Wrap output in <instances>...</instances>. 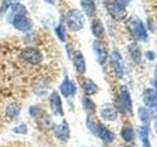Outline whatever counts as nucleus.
Listing matches in <instances>:
<instances>
[{
  "instance_id": "1",
  "label": "nucleus",
  "mask_w": 157,
  "mask_h": 147,
  "mask_svg": "<svg viewBox=\"0 0 157 147\" xmlns=\"http://www.w3.org/2000/svg\"><path fill=\"white\" fill-rule=\"evenodd\" d=\"M86 126L92 134H94L96 136H98L104 142L111 143V142H113L115 139V134L103 125L99 124V123H96L93 120L91 115H88L86 118Z\"/></svg>"
},
{
  "instance_id": "2",
  "label": "nucleus",
  "mask_w": 157,
  "mask_h": 147,
  "mask_svg": "<svg viewBox=\"0 0 157 147\" xmlns=\"http://www.w3.org/2000/svg\"><path fill=\"white\" fill-rule=\"evenodd\" d=\"M66 24L72 32L81 31L85 24V18L82 13L78 9L70 10L66 15Z\"/></svg>"
},
{
  "instance_id": "3",
  "label": "nucleus",
  "mask_w": 157,
  "mask_h": 147,
  "mask_svg": "<svg viewBox=\"0 0 157 147\" xmlns=\"http://www.w3.org/2000/svg\"><path fill=\"white\" fill-rule=\"evenodd\" d=\"M127 28L132 36L140 41L147 40V32L144 23L139 18H132L127 23Z\"/></svg>"
},
{
  "instance_id": "4",
  "label": "nucleus",
  "mask_w": 157,
  "mask_h": 147,
  "mask_svg": "<svg viewBox=\"0 0 157 147\" xmlns=\"http://www.w3.org/2000/svg\"><path fill=\"white\" fill-rule=\"evenodd\" d=\"M105 7L108 13L110 14V16L118 21H122V20L126 19L128 15L124 5L118 0H107L105 2Z\"/></svg>"
},
{
  "instance_id": "5",
  "label": "nucleus",
  "mask_w": 157,
  "mask_h": 147,
  "mask_svg": "<svg viewBox=\"0 0 157 147\" xmlns=\"http://www.w3.org/2000/svg\"><path fill=\"white\" fill-rule=\"evenodd\" d=\"M21 56L25 61L32 64V65H38L43 60L42 53L36 48L26 47L21 51Z\"/></svg>"
},
{
  "instance_id": "6",
  "label": "nucleus",
  "mask_w": 157,
  "mask_h": 147,
  "mask_svg": "<svg viewBox=\"0 0 157 147\" xmlns=\"http://www.w3.org/2000/svg\"><path fill=\"white\" fill-rule=\"evenodd\" d=\"M14 28L22 32H31L33 28V23L31 19H29L26 14H20L13 16V20L11 21Z\"/></svg>"
},
{
  "instance_id": "7",
  "label": "nucleus",
  "mask_w": 157,
  "mask_h": 147,
  "mask_svg": "<svg viewBox=\"0 0 157 147\" xmlns=\"http://www.w3.org/2000/svg\"><path fill=\"white\" fill-rule=\"evenodd\" d=\"M92 49H93V52H94V55L96 57L97 62L99 63L100 65L105 64V62L107 60V57H108L106 43L104 41L100 40V39H97V40L93 41Z\"/></svg>"
},
{
  "instance_id": "8",
  "label": "nucleus",
  "mask_w": 157,
  "mask_h": 147,
  "mask_svg": "<svg viewBox=\"0 0 157 147\" xmlns=\"http://www.w3.org/2000/svg\"><path fill=\"white\" fill-rule=\"evenodd\" d=\"M110 58H111V64L113 70H114L117 77L122 78L124 77V63H123L122 56L117 50H113L111 52Z\"/></svg>"
},
{
  "instance_id": "9",
  "label": "nucleus",
  "mask_w": 157,
  "mask_h": 147,
  "mask_svg": "<svg viewBox=\"0 0 157 147\" xmlns=\"http://www.w3.org/2000/svg\"><path fill=\"white\" fill-rule=\"evenodd\" d=\"M49 105H50V109L54 115L64 116L62 100L57 91H53L50 94V97H49Z\"/></svg>"
},
{
  "instance_id": "10",
  "label": "nucleus",
  "mask_w": 157,
  "mask_h": 147,
  "mask_svg": "<svg viewBox=\"0 0 157 147\" xmlns=\"http://www.w3.org/2000/svg\"><path fill=\"white\" fill-rule=\"evenodd\" d=\"M60 91H61L63 96L70 97V96H73V95L76 94L77 86L75 85V82L70 81V78H69L68 77H66L60 85Z\"/></svg>"
},
{
  "instance_id": "11",
  "label": "nucleus",
  "mask_w": 157,
  "mask_h": 147,
  "mask_svg": "<svg viewBox=\"0 0 157 147\" xmlns=\"http://www.w3.org/2000/svg\"><path fill=\"white\" fill-rule=\"evenodd\" d=\"M142 101L144 104L150 108V109L154 110L157 108V93L154 89L152 88H148L146 89L144 94H142Z\"/></svg>"
},
{
  "instance_id": "12",
  "label": "nucleus",
  "mask_w": 157,
  "mask_h": 147,
  "mask_svg": "<svg viewBox=\"0 0 157 147\" xmlns=\"http://www.w3.org/2000/svg\"><path fill=\"white\" fill-rule=\"evenodd\" d=\"M100 115L105 121L112 122L115 121L118 117V111L116 107L112 104H105L101 107L100 110Z\"/></svg>"
},
{
  "instance_id": "13",
  "label": "nucleus",
  "mask_w": 157,
  "mask_h": 147,
  "mask_svg": "<svg viewBox=\"0 0 157 147\" xmlns=\"http://www.w3.org/2000/svg\"><path fill=\"white\" fill-rule=\"evenodd\" d=\"M54 132H55V135L59 140L61 141L69 140V138H70V127H69L67 121H63L61 124H59L55 127Z\"/></svg>"
},
{
  "instance_id": "14",
  "label": "nucleus",
  "mask_w": 157,
  "mask_h": 147,
  "mask_svg": "<svg viewBox=\"0 0 157 147\" xmlns=\"http://www.w3.org/2000/svg\"><path fill=\"white\" fill-rule=\"evenodd\" d=\"M74 66H75L76 71L78 72V74L80 75H83L86 73V60L85 57H83L82 53L80 50H77L75 53H74Z\"/></svg>"
},
{
  "instance_id": "15",
  "label": "nucleus",
  "mask_w": 157,
  "mask_h": 147,
  "mask_svg": "<svg viewBox=\"0 0 157 147\" xmlns=\"http://www.w3.org/2000/svg\"><path fill=\"white\" fill-rule=\"evenodd\" d=\"M120 97H121V101L124 105L125 109L132 114V98L130 95V92L128 87L125 85H122L120 87Z\"/></svg>"
},
{
  "instance_id": "16",
  "label": "nucleus",
  "mask_w": 157,
  "mask_h": 147,
  "mask_svg": "<svg viewBox=\"0 0 157 147\" xmlns=\"http://www.w3.org/2000/svg\"><path fill=\"white\" fill-rule=\"evenodd\" d=\"M91 32L96 38L102 39L105 36V28L99 19H94L91 23Z\"/></svg>"
},
{
  "instance_id": "17",
  "label": "nucleus",
  "mask_w": 157,
  "mask_h": 147,
  "mask_svg": "<svg viewBox=\"0 0 157 147\" xmlns=\"http://www.w3.org/2000/svg\"><path fill=\"white\" fill-rule=\"evenodd\" d=\"M81 6L87 17H93L95 15L96 7L93 0H81Z\"/></svg>"
},
{
  "instance_id": "18",
  "label": "nucleus",
  "mask_w": 157,
  "mask_h": 147,
  "mask_svg": "<svg viewBox=\"0 0 157 147\" xmlns=\"http://www.w3.org/2000/svg\"><path fill=\"white\" fill-rule=\"evenodd\" d=\"M82 86L86 95H93L98 91V86L90 78H85L82 83Z\"/></svg>"
},
{
  "instance_id": "19",
  "label": "nucleus",
  "mask_w": 157,
  "mask_h": 147,
  "mask_svg": "<svg viewBox=\"0 0 157 147\" xmlns=\"http://www.w3.org/2000/svg\"><path fill=\"white\" fill-rule=\"evenodd\" d=\"M128 49H129V52L131 54V57L132 58V60L137 64L140 63L142 60V56H141V51H140V46L137 45L136 42H132L129 45Z\"/></svg>"
},
{
  "instance_id": "20",
  "label": "nucleus",
  "mask_w": 157,
  "mask_h": 147,
  "mask_svg": "<svg viewBox=\"0 0 157 147\" xmlns=\"http://www.w3.org/2000/svg\"><path fill=\"white\" fill-rule=\"evenodd\" d=\"M20 111H21V107L18 103H10L6 108V115L10 118V119H16L19 116Z\"/></svg>"
},
{
  "instance_id": "21",
  "label": "nucleus",
  "mask_w": 157,
  "mask_h": 147,
  "mask_svg": "<svg viewBox=\"0 0 157 147\" xmlns=\"http://www.w3.org/2000/svg\"><path fill=\"white\" fill-rule=\"evenodd\" d=\"M139 134L140 138L144 147H151L150 141H149V136H148V129L147 126H141L139 129Z\"/></svg>"
},
{
  "instance_id": "22",
  "label": "nucleus",
  "mask_w": 157,
  "mask_h": 147,
  "mask_svg": "<svg viewBox=\"0 0 157 147\" xmlns=\"http://www.w3.org/2000/svg\"><path fill=\"white\" fill-rule=\"evenodd\" d=\"M82 107L88 115H92L95 113V104L88 97L82 98Z\"/></svg>"
},
{
  "instance_id": "23",
  "label": "nucleus",
  "mask_w": 157,
  "mask_h": 147,
  "mask_svg": "<svg viewBox=\"0 0 157 147\" xmlns=\"http://www.w3.org/2000/svg\"><path fill=\"white\" fill-rule=\"evenodd\" d=\"M122 138L127 142H131L135 137V132L132 126H124L121 131Z\"/></svg>"
},
{
  "instance_id": "24",
  "label": "nucleus",
  "mask_w": 157,
  "mask_h": 147,
  "mask_svg": "<svg viewBox=\"0 0 157 147\" xmlns=\"http://www.w3.org/2000/svg\"><path fill=\"white\" fill-rule=\"evenodd\" d=\"M137 113H139L140 120L142 123H144V124H148V123H150L152 113L148 109H146V108H140Z\"/></svg>"
},
{
  "instance_id": "25",
  "label": "nucleus",
  "mask_w": 157,
  "mask_h": 147,
  "mask_svg": "<svg viewBox=\"0 0 157 147\" xmlns=\"http://www.w3.org/2000/svg\"><path fill=\"white\" fill-rule=\"evenodd\" d=\"M55 32L57 34L58 38L60 39V41L64 42L66 40V34H65V29H64L63 27V23H62V20L60 21V23L58 24V26L55 28Z\"/></svg>"
},
{
  "instance_id": "26",
  "label": "nucleus",
  "mask_w": 157,
  "mask_h": 147,
  "mask_svg": "<svg viewBox=\"0 0 157 147\" xmlns=\"http://www.w3.org/2000/svg\"><path fill=\"white\" fill-rule=\"evenodd\" d=\"M29 114H31V116L33 118L40 119V118L44 115V112L37 106H32L29 108Z\"/></svg>"
},
{
  "instance_id": "27",
  "label": "nucleus",
  "mask_w": 157,
  "mask_h": 147,
  "mask_svg": "<svg viewBox=\"0 0 157 147\" xmlns=\"http://www.w3.org/2000/svg\"><path fill=\"white\" fill-rule=\"evenodd\" d=\"M13 131L15 134H28V126L25 124H21L17 126H15L13 129Z\"/></svg>"
},
{
  "instance_id": "28",
  "label": "nucleus",
  "mask_w": 157,
  "mask_h": 147,
  "mask_svg": "<svg viewBox=\"0 0 157 147\" xmlns=\"http://www.w3.org/2000/svg\"><path fill=\"white\" fill-rule=\"evenodd\" d=\"M11 2L12 0H3L1 6H0V15H3L7 12L9 7L11 6Z\"/></svg>"
},
{
  "instance_id": "29",
  "label": "nucleus",
  "mask_w": 157,
  "mask_h": 147,
  "mask_svg": "<svg viewBox=\"0 0 157 147\" xmlns=\"http://www.w3.org/2000/svg\"><path fill=\"white\" fill-rule=\"evenodd\" d=\"M153 85H154V87H155V91L157 93V67L155 68L154 70V78H153Z\"/></svg>"
},
{
  "instance_id": "30",
  "label": "nucleus",
  "mask_w": 157,
  "mask_h": 147,
  "mask_svg": "<svg viewBox=\"0 0 157 147\" xmlns=\"http://www.w3.org/2000/svg\"><path fill=\"white\" fill-rule=\"evenodd\" d=\"M146 56H147V58L149 59V60H153L154 57H155V54L152 51H148V52H146Z\"/></svg>"
},
{
  "instance_id": "31",
  "label": "nucleus",
  "mask_w": 157,
  "mask_h": 147,
  "mask_svg": "<svg viewBox=\"0 0 157 147\" xmlns=\"http://www.w3.org/2000/svg\"><path fill=\"white\" fill-rule=\"evenodd\" d=\"M154 127H155V130L157 134V116H154Z\"/></svg>"
},
{
  "instance_id": "32",
  "label": "nucleus",
  "mask_w": 157,
  "mask_h": 147,
  "mask_svg": "<svg viewBox=\"0 0 157 147\" xmlns=\"http://www.w3.org/2000/svg\"><path fill=\"white\" fill-rule=\"evenodd\" d=\"M44 1L49 3V4H53V0H44Z\"/></svg>"
},
{
  "instance_id": "33",
  "label": "nucleus",
  "mask_w": 157,
  "mask_h": 147,
  "mask_svg": "<svg viewBox=\"0 0 157 147\" xmlns=\"http://www.w3.org/2000/svg\"><path fill=\"white\" fill-rule=\"evenodd\" d=\"M121 1H122L123 3H126V4H127V3H129V2H130V0H121Z\"/></svg>"
},
{
  "instance_id": "34",
  "label": "nucleus",
  "mask_w": 157,
  "mask_h": 147,
  "mask_svg": "<svg viewBox=\"0 0 157 147\" xmlns=\"http://www.w3.org/2000/svg\"><path fill=\"white\" fill-rule=\"evenodd\" d=\"M156 20H157V15H156Z\"/></svg>"
},
{
  "instance_id": "35",
  "label": "nucleus",
  "mask_w": 157,
  "mask_h": 147,
  "mask_svg": "<svg viewBox=\"0 0 157 147\" xmlns=\"http://www.w3.org/2000/svg\"><path fill=\"white\" fill-rule=\"evenodd\" d=\"M129 147H130V146H129Z\"/></svg>"
}]
</instances>
